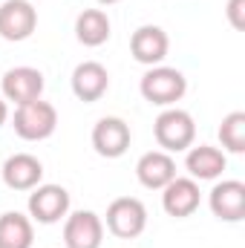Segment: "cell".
Listing matches in <instances>:
<instances>
[{
  "label": "cell",
  "instance_id": "cell-11",
  "mask_svg": "<svg viewBox=\"0 0 245 248\" xmlns=\"http://www.w3.org/2000/svg\"><path fill=\"white\" fill-rule=\"evenodd\" d=\"M168 49H170V38L162 26H138L130 38V52L133 58L144 66H159V63L168 58Z\"/></svg>",
  "mask_w": 245,
  "mask_h": 248
},
{
  "label": "cell",
  "instance_id": "cell-10",
  "mask_svg": "<svg viewBox=\"0 0 245 248\" xmlns=\"http://www.w3.org/2000/svg\"><path fill=\"white\" fill-rule=\"evenodd\" d=\"M208 205L216 219L222 222H240L245 219V185L240 179H222L211 187Z\"/></svg>",
  "mask_w": 245,
  "mask_h": 248
},
{
  "label": "cell",
  "instance_id": "cell-22",
  "mask_svg": "<svg viewBox=\"0 0 245 248\" xmlns=\"http://www.w3.org/2000/svg\"><path fill=\"white\" fill-rule=\"evenodd\" d=\"M101 6H113V3H122V0H98Z\"/></svg>",
  "mask_w": 245,
  "mask_h": 248
},
{
  "label": "cell",
  "instance_id": "cell-5",
  "mask_svg": "<svg viewBox=\"0 0 245 248\" xmlns=\"http://www.w3.org/2000/svg\"><path fill=\"white\" fill-rule=\"evenodd\" d=\"M29 219L41 225H55L69 214V190L61 185H38L29 193Z\"/></svg>",
  "mask_w": 245,
  "mask_h": 248
},
{
  "label": "cell",
  "instance_id": "cell-14",
  "mask_svg": "<svg viewBox=\"0 0 245 248\" xmlns=\"http://www.w3.org/2000/svg\"><path fill=\"white\" fill-rule=\"evenodd\" d=\"M110 90V72L98 61H84L72 69V93L81 101H98Z\"/></svg>",
  "mask_w": 245,
  "mask_h": 248
},
{
  "label": "cell",
  "instance_id": "cell-20",
  "mask_svg": "<svg viewBox=\"0 0 245 248\" xmlns=\"http://www.w3.org/2000/svg\"><path fill=\"white\" fill-rule=\"evenodd\" d=\"M225 15H228V23H231L237 32H243L245 29V0H228Z\"/></svg>",
  "mask_w": 245,
  "mask_h": 248
},
{
  "label": "cell",
  "instance_id": "cell-13",
  "mask_svg": "<svg viewBox=\"0 0 245 248\" xmlns=\"http://www.w3.org/2000/svg\"><path fill=\"white\" fill-rule=\"evenodd\" d=\"M3 182L12 190H32L44 179V165L32 153H15L3 162Z\"/></svg>",
  "mask_w": 245,
  "mask_h": 248
},
{
  "label": "cell",
  "instance_id": "cell-21",
  "mask_svg": "<svg viewBox=\"0 0 245 248\" xmlns=\"http://www.w3.org/2000/svg\"><path fill=\"white\" fill-rule=\"evenodd\" d=\"M6 119H9V104H6V98L0 95V127L6 124Z\"/></svg>",
  "mask_w": 245,
  "mask_h": 248
},
{
  "label": "cell",
  "instance_id": "cell-15",
  "mask_svg": "<svg viewBox=\"0 0 245 248\" xmlns=\"http://www.w3.org/2000/svg\"><path fill=\"white\" fill-rule=\"evenodd\" d=\"M136 176L147 190H162L170 179H176V162L165 150H150L136 162Z\"/></svg>",
  "mask_w": 245,
  "mask_h": 248
},
{
  "label": "cell",
  "instance_id": "cell-6",
  "mask_svg": "<svg viewBox=\"0 0 245 248\" xmlns=\"http://www.w3.org/2000/svg\"><path fill=\"white\" fill-rule=\"evenodd\" d=\"M38 29V9L29 0H3L0 3V38L3 41H26Z\"/></svg>",
  "mask_w": 245,
  "mask_h": 248
},
{
  "label": "cell",
  "instance_id": "cell-2",
  "mask_svg": "<svg viewBox=\"0 0 245 248\" xmlns=\"http://www.w3.org/2000/svg\"><path fill=\"white\" fill-rule=\"evenodd\" d=\"M153 136L159 141V147L165 153H182L187 147H193L196 139V122L187 110L179 107H168L159 113V119L153 122Z\"/></svg>",
  "mask_w": 245,
  "mask_h": 248
},
{
  "label": "cell",
  "instance_id": "cell-1",
  "mask_svg": "<svg viewBox=\"0 0 245 248\" xmlns=\"http://www.w3.org/2000/svg\"><path fill=\"white\" fill-rule=\"evenodd\" d=\"M138 90H141L144 101H150L156 107H173L176 101H182L184 93H187V78L179 69L159 63V66H150L141 75Z\"/></svg>",
  "mask_w": 245,
  "mask_h": 248
},
{
  "label": "cell",
  "instance_id": "cell-3",
  "mask_svg": "<svg viewBox=\"0 0 245 248\" xmlns=\"http://www.w3.org/2000/svg\"><path fill=\"white\" fill-rule=\"evenodd\" d=\"M15 133L23 139V141H44L55 133L58 127V110L44 101V98H35V101H26V104H17L15 110V119H12Z\"/></svg>",
  "mask_w": 245,
  "mask_h": 248
},
{
  "label": "cell",
  "instance_id": "cell-9",
  "mask_svg": "<svg viewBox=\"0 0 245 248\" xmlns=\"http://www.w3.org/2000/svg\"><path fill=\"white\" fill-rule=\"evenodd\" d=\"M133 141V133H130V124L119 119V116H104L98 119V124L92 127V147L98 156L104 159H119L127 153Z\"/></svg>",
  "mask_w": 245,
  "mask_h": 248
},
{
  "label": "cell",
  "instance_id": "cell-8",
  "mask_svg": "<svg viewBox=\"0 0 245 248\" xmlns=\"http://www.w3.org/2000/svg\"><path fill=\"white\" fill-rule=\"evenodd\" d=\"M63 243H66V248H101V243H104V219L95 211L66 214Z\"/></svg>",
  "mask_w": 245,
  "mask_h": 248
},
{
  "label": "cell",
  "instance_id": "cell-7",
  "mask_svg": "<svg viewBox=\"0 0 245 248\" xmlns=\"http://www.w3.org/2000/svg\"><path fill=\"white\" fill-rule=\"evenodd\" d=\"M44 87H46L44 72L35 66H12L0 78V95L6 101H15V104H26V101L41 98Z\"/></svg>",
  "mask_w": 245,
  "mask_h": 248
},
{
  "label": "cell",
  "instance_id": "cell-16",
  "mask_svg": "<svg viewBox=\"0 0 245 248\" xmlns=\"http://www.w3.org/2000/svg\"><path fill=\"white\" fill-rule=\"evenodd\" d=\"M184 168L190 173V179H219L222 170L228 168V159L219 147L214 144H199V147H187V159Z\"/></svg>",
  "mask_w": 245,
  "mask_h": 248
},
{
  "label": "cell",
  "instance_id": "cell-17",
  "mask_svg": "<svg viewBox=\"0 0 245 248\" xmlns=\"http://www.w3.org/2000/svg\"><path fill=\"white\" fill-rule=\"evenodd\" d=\"M110 17L104 9H84L78 17H75V38L78 44L84 46H101L110 41Z\"/></svg>",
  "mask_w": 245,
  "mask_h": 248
},
{
  "label": "cell",
  "instance_id": "cell-4",
  "mask_svg": "<svg viewBox=\"0 0 245 248\" xmlns=\"http://www.w3.org/2000/svg\"><path fill=\"white\" fill-rule=\"evenodd\" d=\"M147 228V208L136 196H119L107 208V231L122 237V240H136Z\"/></svg>",
  "mask_w": 245,
  "mask_h": 248
},
{
  "label": "cell",
  "instance_id": "cell-12",
  "mask_svg": "<svg viewBox=\"0 0 245 248\" xmlns=\"http://www.w3.org/2000/svg\"><path fill=\"white\" fill-rule=\"evenodd\" d=\"M199 199H202L199 185L190 176H176V179H170L162 187V208H165L168 217H176V219H184V217L196 214Z\"/></svg>",
  "mask_w": 245,
  "mask_h": 248
},
{
  "label": "cell",
  "instance_id": "cell-18",
  "mask_svg": "<svg viewBox=\"0 0 245 248\" xmlns=\"http://www.w3.org/2000/svg\"><path fill=\"white\" fill-rule=\"evenodd\" d=\"M32 243H35V228L29 217L17 211L0 214V248H32Z\"/></svg>",
  "mask_w": 245,
  "mask_h": 248
},
{
  "label": "cell",
  "instance_id": "cell-19",
  "mask_svg": "<svg viewBox=\"0 0 245 248\" xmlns=\"http://www.w3.org/2000/svg\"><path fill=\"white\" fill-rule=\"evenodd\" d=\"M219 141L228 153H245V113H228L219 124Z\"/></svg>",
  "mask_w": 245,
  "mask_h": 248
}]
</instances>
